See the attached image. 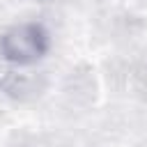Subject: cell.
Instances as JSON below:
<instances>
[{
  "instance_id": "6da1fadb",
  "label": "cell",
  "mask_w": 147,
  "mask_h": 147,
  "mask_svg": "<svg viewBox=\"0 0 147 147\" xmlns=\"http://www.w3.org/2000/svg\"><path fill=\"white\" fill-rule=\"evenodd\" d=\"M48 32L41 23H18L0 37V53L7 62L32 64L48 51Z\"/></svg>"
}]
</instances>
